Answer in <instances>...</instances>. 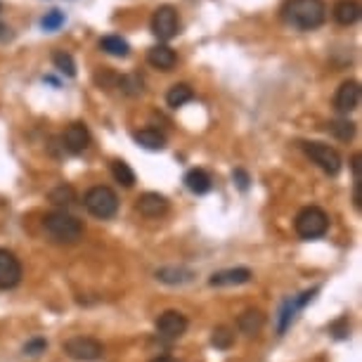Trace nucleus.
<instances>
[{
	"label": "nucleus",
	"mask_w": 362,
	"mask_h": 362,
	"mask_svg": "<svg viewBox=\"0 0 362 362\" xmlns=\"http://www.w3.org/2000/svg\"><path fill=\"white\" fill-rule=\"evenodd\" d=\"M282 17L289 27L298 31H315L327 20V5L322 0H289L282 10Z\"/></svg>",
	"instance_id": "f257e3e1"
},
{
	"label": "nucleus",
	"mask_w": 362,
	"mask_h": 362,
	"mask_svg": "<svg viewBox=\"0 0 362 362\" xmlns=\"http://www.w3.org/2000/svg\"><path fill=\"white\" fill-rule=\"evenodd\" d=\"M43 228L60 244H74L83 235V223L78 218L69 216L67 211H53V214H48L43 218Z\"/></svg>",
	"instance_id": "f03ea898"
},
{
	"label": "nucleus",
	"mask_w": 362,
	"mask_h": 362,
	"mask_svg": "<svg viewBox=\"0 0 362 362\" xmlns=\"http://www.w3.org/2000/svg\"><path fill=\"white\" fill-rule=\"evenodd\" d=\"M83 204H85V209H88L92 216L102 218V221H107V218H114L116 211H118L116 192L111 190V187H104V185L90 187V190L85 192V197H83Z\"/></svg>",
	"instance_id": "7ed1b4c3"
},
{
	"label": "nucleus",
	"mask_w": 362,
	"mask_h": 362,
	"mask_svg": "<svg viewBox=\"0 0 362 362\" xmlns=\"http://www.w3.org/2000/svg\"><path fill=\"white\" fill-rule=\"evenodd\" d=\"M294 228L301 239H317V237L327 232L329 218L322 209H317V206H305L303 211H298Z\"/></svg>",
	"instance_id": "20e7f679"
},
{
	"label": "nucleus",
	"mask_w": 362,
	"mask_h": 362,
	"mask_svg": "<svg viewBox=\"0 0 362 362\" xmlns=\"http://www.w3.org/2000/svg\"><path fill=\"white\" fill-rule=\"evenodd\" d=\"M303 152L308 154V159L313 161V164H317L324 173H329V176H336L343 166L341 154L336 152L334 147L324 145V142H303Z\"/></svg>",
	"instance_id": "39448f33"
},
{
	"label": "nucleus",
	"mask_w": 362,
	"mask_h": 362,
	"mask_svg": "<svg viewBox=\"0 0 362 362\" xmlns=\"http://www.w3.org/2000/svg\"><path fill=\"white\" fill-rule=\"evenodd\" d=\"M180 31V20L173 5H161L152 15V34L159 41H173Z\"/></svg>",
	"instance_id": "423d86ee"
},
{
	"label": "nucleus",
	"mask_w": 362,
	"mask_h": 362,
	"mask_svg": "<svg viewBox=\"0 0 362 362\" xmlns=\"http://www.w3.org/2000/svg\"><path fill=\"white\" fill-rule=\"evenodd\" d=\"M64 353L78 362H95L104 355V346L90 336H74L64 343Z\"/></svg>",
	"instance_id": "0eeeda50"
},
{
	"label": "nucleus",
	"mask_w": 362,
	"mask_h": 362,
	"mask_svg": "<svg viewBox=\"0 0 362 362\" xmlns=\"http://www.w3.org/2000/svg\"><path fill=\"white\" fill-rule=\"evenodd\" d=\"M22 282V263L8 249H0V289H15Z\"/></svg>",
	"instance_id": "6e6552de"
},
{
	"label": "nucleus",
	"mask_w": 362,
	"mask_h": 362,
	"mask_svg": "<svg viewBox=\"0 0 362 362\" xmlns=\"http://www.w3.org/2000/svg\"><path fill=\"white\" fill-rule=\"evenodd\" d=\"M317 291H320V289L315 286V289H308V291H303V294H298L294 298H289V301H284L282 310H279V324H277V332L279 334H284L286 329H289V324L294 322L296 313H298V310H303L305 305L313 301Z\"/></svg>",
	"instance_id": "1a4fd4ad"
},
{
	"label": "nucleus",
	"mask_w": 362,
	"mask_h": 362,
	"mask_svg": "<svg viewBox=\"0 0 362 362\" xmlns=\"http://www.w3.org/2000/svg\"><path fill=\"white\" fill-rule=\"evenodd\" d=\"M360 104V83L358 81H343L334 95V107L341 114H351Z\"/></svg>",
	"instance_id": "9d476101"
},
{
	"label": "nucleus",
	"mask_w": 362,
	"mask_h": 362,
	"mask_svg": "<svg viewBox=\"0 0 362 362\" xmlns=\"http://www.w3.org/2000/svg\"><path fill=\"white\" fill-rule=\"evenodd\" d=\"M62 142H64V149L67 152H71V154H81V152H85L90 145V133H88V128H85V123H71L67 130H64V135H62Z\"/></svg>",
	"instance_id": "9b49d317"
},
{
	"label": "nucleus",
	"mask_w": 362,
	"mask_h": 362,
	"mask_svg": "<svg viewBox=\"0 0 362 362\" xmlns=\"http://www.w3.org/2000/svg\"><path fill=\"white\" fill-rule=\"evenodd\" d=\"M187 329V317L178 310H166V313L159 315L157 320V332L161 336H168V339H176V336H183Z\"/></svg>",
	"instance_id": "f8f14e48"
},
{
	"label": "nucleus",
	"mask_w": 362,
	"mask_h": 362,
	"mask_svg": "<svg viewBox=\"0 0 362 362\" xmlns=\"http://www.w3.org/2000/svg\"><path fill=\"white\" fill-rule=\"evenodd\" d=\"M251 270L249 267H230V270L214 272L209 277L211 286H237V284H246L251 282Z\"/></svg>",
	"instance_id": "ddd939ff"
},
{
	"label": "nucleus",
	"mask_w": 362,
	"mask_h": 362,
	"mask_svg": "<svg viewBox=\"0 0 362 362\" xmlns=\"http://www.w3.org/2000/svg\"><path fill=\"white\" fill-rule=\"evenodd\" d=\"M137 211L145 218H161L168 211V199L159 192H145L137 199Z\"/></svg>",
	"instance_id": "4468645a"
},
{
	"label": "nucleus",
	"mask_w": 362,
	"mask_h": 362,
	"mask_svg": "<svg viewBox=\"0 0 362 362\" xmlns=\"http://www.w3.org/2000/svg\"><path fill=\"white\" fill-rule=\"evenodd\" d=\"M147 62L152 64L154 69H161V71H171L178 62V55L173 48L168 46H154L147 50Z\"/></svg>",
	"instance_id": "2eb2a0df"
},
{
	"label": "nucleus",
	"mask_w": 362,
	"mask_h": 362,
	"mask_svg": "<svg viewBox=\"0 0 362 362\" xmlns=\"http://www.w3.org/2000/svg\"><path fill=\"white\" fill-rule=\"evenodd\" d=\"M334 15V22L341 24V27H351L360 20V5L355 0H339L332 10Z\"/></svg>",
	"instance_id": "dca6fc26"
},
{
	"label": "nucleus",
	"mask_w": 362,
	"mask_h": 362,
	"mask_svg": "<svg viewBox=\"0 0 362 362\" xmlns=\"http://www.w3.org/2000/svg\"><path fill=\"white\" fill-rule=\"evenodd\" d=\"M263 324H265V315L260 313V310H253V308L244 310V313L237 317V327H239V332L246 334V336L258 334L260 329H263Z\"/></svg>",
	"instance_id": "f3484780"
},
{
	"label": "nucleus",
	"mask_w": 362,
	"mask_h": 362,
	"mask_svg": "<svg viewBox=\"0 0 362 362\" xmlns=\"http://www.w3.org/2000/svg\"><path fill=\"white\" fill-rule=\"evenodd\" d=\"M133 137L137 145L145 149H152V152H161V149L166 147V135L157 128H142V130H137V133H133Z\"/></svg>",
	"instance_id": "a211bd4d"
},
{
	"label": "nucleus",
	"mask_w": 362,
	"mask_h": 362,
	"mask_svg": "<svg viewBox=\"0 0 362 362\" xmlns=\"http://www.w3.org/2000/svg\"><path fill=\"white\" fill-rule=\"evenodd\" d=\"M185 187L192 195H206L211 190V176L204 168H192L185 173Z\"/></svg>",
	"instance_id": "6ab92c4d"
},
{
	"label": "nucleus",
	"mask_w": 362,
	"mask_h": 362,
	"mask_svg": "<svg viewBox=\"0 0 362 362\" xmlns=\"http://www.w3.org/2000/svg\"><path fill=\"white\" fill-rule=\"evenodd\" d=\"M195 272L187 270V267H159L157 270V279L164 284H187L192 282Z\"/></svg>",
	"instance_id": "aec40b11"
},
{
	"label": "nucleus",
	"mask_w": 362,
	"mask_h": 362,
	"mask_svg": "<svg viewBox=\"0 0 362 362\" xmlns=\"http://www.w3.org/2000/svg\"><path fill=\"white\" fill-rule=\"evenodd\" d=\"M192 99H195V90H192L187 83L171 85V90L166 92V102H168V107H173V109L183 107V104L192 102Z\"/></svg>",
	"instance_id": "412c9836"
},
{
	"label": "nucleus",
	"mask_w": 362,
	"mask_h": 362,
	"mask_svg": "<svg viewBox=\"0 0 362 362\" xmlns=\"http://www.w3.org/2000/svg\"><path fill=\"white\" fill-rule=\"evenodd\" d=\"M99 50H104L111 57H128L130 55L128 41H123L121 36H104V39L99 41Z\"/></svg>",
	"instance_id": "4be33fe9"
},
{
	"label": "nucleus",
	"mask_w": 362,
	"mask_h": 362,
	"mask_svg": "<svg viewBox=\"0 0 362 362\" xmlns=\"http://www.w3.org/2000/svg\"><path fill=\"white\" fill-rule=\"evenodd\" d=\"M50 202H53L55 206H64V209H69L71 204H76V190H74L71 185L62 183L50 192Z\"/></svg>",
	"instance_id": "5701e85b"
},
{
	"label": "nucleus",
	"mask_w": 362,
	"mask_h": 362,
	"mask_svg": "<svg viewBox=\"0 0 362 362\" xmlns=\"http://www.w3.org/2000/svg\"><path fill=\"white\" fill-rule=\"evenodd\" d=\"M111 176H114L116 183H121L123 187H133L135 185V173H133V168H130L126 161H121V159H116V161H111Z\"/></svg>",
	"instance_id": "b1692460"
},
{
	"label": "nucleus",
	"mask_w": 362,
	"mask_h": 362,
	"mask_svg": "<svg viewBox=\"0 0 362 362\" xmlns=\"http://www.w3.org/2000/svg\"><path fill=\"white\" fill-rule=\"evenodd\" d=\"M116 83H118V88H121V92H126L128 97H137V95H142V78L137 76V74H126V76H121V78H116Z\"/></svg>",
	"instance_id": "393cba45"
},
{
	"label": "nucleus",
	"mask_w": 362,
	"mask_h": 362,
	"mask_svg": "<svg viewBox=\"0 0 362 362\" xmlns=\"http://www.w3.org/2000/svg\"><path fill=\"white\" fill-rule=\"evenodd\" d=\"M53 64L57 71L67 74V76H76V62H74V57L69 53H64V50H55L53 53Z\"/></svg>",
	"instance_id": "a878e982"
},
{
	"label": "nucleus",
	"mask_w": 362,
	"mask_h": 362,
	"mask_svg": "<svg viewBox=\"0 0 362 362\" xmlns=\"http://www.w3.org/2000/svg\"><path fill=\"white\" fill-rule=\"evenodd\" d=\"M327 130L334 137H339V140L346 142V140H351V137L355 135V123H351V121H332L327 126Z\"/></svg>",
	"instance_id": "bb28decb"
},
{
	"label": "nucleus",
	"mask_w": 362,
	"mask_h": 362,
	"mask_svg": "<svg viewBox=\"0 0 362 362\" xmlns=\"http://www.w3.org/2000/svg\"><path fill=\"white\" fill-rule=\"evenodd\" d=\"M211 343H214L216 348H221V351H228L235 343V334L230 332L228 327H216L214 334H211Z\"/></svg>",
	"instance_id": "cd10ccee"
},
{
	"label": "nucleus",
	"mask_w": 362,
	"mask_h": 362,
	"mask_svg": "<svg viewBox=\"0 0 362 362\" xmlns=\"http://www.w3.org/2000/svg\"><path fill=\"white\" fill-rule=\"evenodd\" d=\"M62 24H64V12L62 10H50L48 15L41 20L43 31H57Z\"/></svg>",
	"instance_id": "c85d7f7f"
},
{
	"label": "nucleus",
	"mask_w": 362,
	"mask_h": 362,
	"mask_svg": "<svg viewBox=\"0 0 362 362\" xmlns=\"http://www.w3.org/2000/svg\"><path fill=\"white\" fill-rule=\"evenodd\" d=\"M329 332L334 334V339H346L348 332H351V322H348V317H339L336 322H332Z\"/></svg>",
	"instance_id": "c756f323"
},
{
	"label": "nucleus",
	"mask_w": 362,
	"mask_h": 362,
	"mask_svg": "<svg viewBox=\"0 0 362 362\" xmlns=\"http://www.w3.org/2000/svg\"><path fill=\"white\" fill-rule=\"evenodd\" d=\"M46 348H48L46 339H31L27 346H24V355H41L46 353Z\"/></svg>",
	"instance_id": "7c9ffc66"
},
{
	"label": "nucleus",
	"mask_w": 362,
	"mask_h": 362,
	"mask_svg": "<svg viewBox=\"0 0 362 362\" xmlns=\"http://www.w3.org/2000/svg\"><path fill=\"white\" fill-rule=\"evenodd\" d=\"M232 180L237 183V187H239V190H249V176H246V171H242V168H237V171L232 173Z\"/></svg>",
	"instance_id": "2f4dec72"
},
{
	"label": "nucleus",
	"mask_w": 362,
	"mask_h": 362,
	"mask_svg": "<svg viewBox=\"0 0 362 362\" xmlns=\"http://www.w3.org/2000/svg\"><path fill=\"white\" fill-rule=\"evenodd\" d=\"M351 168H353V178H355V185L362 183V157L355 154L353 161H351Z\"/></svg>",
	"instance_id": "473e14b6"
},
{
	"label": "nucleus",
	"mask_w": 362,
	"mask_h": 362,
	"mask_svg": "<svg viewBox=\"0 0 362 362\" xmlns=\"http://www.w3.org/2000/svg\"><path fill=\"white\" fill-rule=\"evenodd\" d=\"M15 39V34H12V29L8 27V24L0 22V43H8Z\"/></svg>",
	"instance_id": "72a5a7b5"
},
{
	"label": "nucleus",
	"mask_w": 362,
	"mask_h": 362,
	"mask_svg": "<svg viewBox=\"0 0 362 362\" xmlns=\"http://www.w3.org/2000/svg\"><path fill=\"white\" fill-rule=\"evenodd\" d=\"M152 362H178V360H173V358H168V355H161V358H154Z\"/></svg>",
	"instance_id": "f704fd0d"
}]
</instances>
